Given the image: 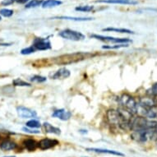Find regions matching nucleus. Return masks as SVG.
<instances>
[{
  "label": "nucleus",
  "instance_id": "obj_23",
  "mask_svg": "<svg viewBox=\"0 0 157 157\" xmlns=\"http://www.w3.org/2000/svg\"><path fill=\"white\" fill-rule=\"evenodd\" d=\"M94 9V6L86 5V6H79L76 8V10L79 11V12H84V13H88L90 12Z\"/></svg>",
  "mask_w": 157,
  "mask_h": 157
},
{
  "label": "nucleus",
  "instance_id": "obj_6",
  "mask_svg": "<svg viewBox=\"0 0 157 157\" xmlns=\"http://www.w3.org/2000/svg\"><path fill=\"white\" fill-rule=\"evenodd\" d=\"M17 112L21 119H31V118H35L36 116V111L31 110L24 106H18L17 108Z\"/></svg>",
  "mask_w": 157,
  "mask_h": 157
},
{
  "label": "nucleus",
  "instance_id": "obj_10",
  "mask_svg": "<svg viewBox=\"0 0 157 157\" xmlns=\"http://www.w3.org/2000/svg\"><path fill=\"white\" fill-rule=\"evenodd\" d=\"M139 105H141L143 108L146 109H153L155 108L157 106V102L155 100L154 98L151 97H146V98H142L139 101Z\"/></svg>",
  "mask_w": 157,
  "mask_h": 157
},
{
  "label": "nucleus",
  "instance_id": "obj_8",
  "mask_svg": "<svg viewBox=\"0 0 157 157\" xmlns=\"http://www.w3.org/2000/svg\"><path fill=\"white\" fill-rule=\"evenodd\" d=\"M52 116L54 117V118H58V119H61L63 121H67L72 117V113H71V112L66 110L64 109H60L54 111Z\"/></svg>",
  "mask_w": 157,
  "mask_h": 157
},
{
  "label": "nucleus",
  "instance_id": "obj_5",
  "mask_svg": "<svg viewBox=\"0 0 157 157\" xmlns=\"http://www.w3.org/2000/svg\"><path fill=\"white\" fill-rule=\"evenodd\" d=\"M32 46L36 49V50H48L51 49V43L48 38H36L34 40Z\"/></svg>",
  "mask_w": 157,
  "mask_h": 157
},
{
  "label": "nucleus",
  "instance_id": "obj_1",
  "mask_svg": "<svg viewBox=\"0 0 157 157\" xmlns=\"http://www.w3.org/2000/svg\"><path fill=\"white\" fill-rule=\"evenodd\" d=\"M119 103L121 105L122 109L128 111L132 115L137 113V103L131 95L124 94L119 99Z\"/></svg>",
  "mask_w": 157,
  "mask_h": 157
},
{
  "label": "nucleus",
  "instance_id": "obj_29",
  "mask_svg": "<svg viewBox=\"0 0 157 157\" xmlns=\"http://www.w3.org/2000/svg\"><path fill=\"white\" fill-rule=\"evenodd\" d=\"M16 0H3V2L1 3V4H3L4 6H7V5H10L12 3H13L15 2Z\"/></svg>",
  "mask_w": 157,
  "mask_h": 157
},
{
  "label": "nucleus",
  "instance_id": "obj_21",
  "mask_svg": "<svg viewBox=\"0 0 157 157\" xmlns=\"http://www.w3.org/2000/svg\"><path fill=\"white\" fill-rule=\"evenodd\" d=\"M13 86H31L30 83L26 82L25 81L21 80V78H17L15 80H13Z\"/></svg>",
  "mask_w": 157,
  "mask_h": 157
},
{
  "label": "nucleus",
  "instance_id": "obj_22",
  "mask_svg": "<svg viewBox=\"0 0 157 157\" xmlns=\"http://www.w3.org/2000/svg\"><path fill=\"white\" fill-rule=\"evenodd\" d=\"M147 94L149 96H157V83H155L150 89L147 90Z\"/></svg>",
  "mask_w": 157,
  "mask_h": 157
},
{
  "label": "nucleus",
  "instance_id": "obj_9",
  "mask_svg": "<svg viewBox=\"0 0 157 157\" xmlns=\"http://www.w3.org/2000/svg\"><path fill=\"white\" fill-rule=\"evenodd\" d=\"M96 3H112V4H124V5H136L138 2L135 0H97Z\"/></svg>",
  "mask_w": 157,
  "mask_h": 157
},
{
  "label": "nucleus",
  "instance_id": "obj_34",
  "mask_svg": "<svg viewBox=\"0 0 157 157\" xmlns=\"http://www.w3.org/2000/svg\"><path fill=\"white\" fill-rule=\"evenodd\" d=\"M0 139H1V136H0Z\"/></svg>",
  "mask_w": 157,
  "mask_h": 157
},
{
  "label": "nucleus",
  "instance_id": "obj_15",
  "mask_svg": "<svg viewBox=\"0 0 157 157\" xmlns=\"http://www.w3.org/2000/svg\"><path fill=\"white\" fill-rule=\"evenodd\" d=\"M62 3V1L59 0H46L43 2L41 6L43 8H51L61 5Z\"/></svg>",
  "mask_w": 157,
  "mask_h": 157
},
{
  "label": "nucleus",
  "instance_id": "obj_17",
  "mask_svg": "<svg viewBox=\"0 0 157 157\" xmlns=\"http://www.w3.org/2000/svg\"><path fill=\"white\" fill-rule=\"evenodd\" d=\"M54 19H63V20H71V21H87L93 20L91 17H54Z\"/></svg>",
  "mask_w": 157,
  "mask_h": 157
},
{
  "label": "nucleus",
  "instance_id": "obj_18",
  "mask_svg": "<svg viewBox=\"0 0 157 157\" xmlns=\"http://www.w3.org/2000/svg\"><path fill=\"white\" fill-rule=\"evenodd\" d=\"M103 31H113V32H118V33L134 34L133 31H130V30H128V29L114 28V27H108V28H105L103 29Z\"/></svg>",
  "mask_w": 157,
  "mask_h": 157
},
{
  "label": "nucleus",
  "instance_id": "obj_13",
  "mask_svg": "<svg viewBox=\"0 0 157 157\" xmlns=\"http://www.w3.org/2000/svg\"><path fill=\"white\" fill-rule=\"evenodd\" d=\"M16 147H17V144L14 142H13V141H11V140H4L0 144V148L3 151L14 150Z\"/></svg>",
  "mask_w": 157,
  "mask_h": 157
},
{
  "label": "nucleus",
  "instance_id": "obj_25",
  "mask_svg": "<svg viewBox=\"0 0 157 157\" xmlns=\"http://www.w3.org/2000/svg\"><path fill=\"white\" fill-rule=\"evenodd\" d=\"M0 14L5 17H10L13 15V11L11 9H7V8H3L0 10Z\"/></svg>",
  "mask_w": 157,
  "mask_h": 157
},
{
  "label": "nucleus",
  "instance_id": "obj_24",
  "mask_svg": "<svg viewBox=\"0 0 157 157\" xmlns=\"http://www.w3.org/2000/svg\"><path fill=\"white\" fill-rule=\"evenodd\" d=\"M31 82H37V83H42L46 81V77H42V76H39V75H36L31 78Z\"/></svg>",
  "mask_w": 157,
  "mask_h": 157
},
{
  "label": "nucleus",
  "instance_id": "obj_31",
  "mask_svg": "<svg viewBox=\"0 0 157 157\" xmlns=\"http://www.w3.org/2000/svg\"><path fill=\"white\" fill-rule=\"evenodd\" d=\"M3 157H15V156H13V155H9V156H3Z\"/></svg>",
  "mask_w": 157,
  "mask_h": 157
},
{
  "label": "nucleus",
  "instance_id": "obj_26",
  "mask_svg": "<svg viewBox=\"0 0 157 157\" xmlns=\"http://www.w3.org/2000/svg\"><path fill=\"white\" fill-rule=\"evenodd\" d=\"M36 51V49L31 45V46L27 47V48H25V49H21V54H23V55H26V54H32V53H35Z\"/></svg>",
  "mask_w": 157,
  "mask_h": 157
},
{
  "label": "nucleus",
  "instance_id": "obj_4",
  "mask_svg": "<svg viewBox=\"0 0 157 157\" xmlns=\"http://www.w3.org/2000/svg\"><path fill=\"white\" fill-rule=\"evenodd\" d=\"M91 38L96 39L101 41H106V42H112V43H116V44H127V43H130L132 41L131 40L128 38H116V37H111V36H101V35H91L90 36Z\"/></svg>",
  "mask_w": 157,
  "mask_h": 157
},
{
  "label": "nucleus",
  "instance_id": "obj_20",
  "mask_svg": "<svg viewBox=\"0 0 157 157\" xmlns=\"http://www.w3.org/2000/svg\"><path fill=\"white\" fill-rule=\"evenodd\" d=\"M26 127H28L30 128H39L41 127L40 123L38 120H36V119H31V120L26 123Z\"/></svg>",
  "mask_w": 157,
  "mask_h": 157
},
{
  "label": "nucleus",
  "instance_id": "obj_27",
  "mask_svg": "<svg viewBox=\"0 0 157 157\" xmlns=\"http://www.w3.org/2000/svg\"><path fill=\"white\" fill-rule=\"evenodd\" d=\"M128 44H118L117 45H104L102 48L106 49H119V48H124V47H128Z\"/></svg>",
  "mask_w": 157,
  "mask_h": 157
},
{
  "label": "nucleus",
  "instance_id": "obj_2",
  "mask_svg": "<svg viewBox=\"0 0 157 157\" xmlns=\"http://www.w3.org/2000/svg\"><path fill=\"white\" fill-rule=\"evenodd\" d=\"M155 129H142L132 132V138L138 142H146L154 137Z\"/></svg>",
  "mask_w": 157,
  "mask_h": 157
},
{
  "label": "nucleus",
  "instance_id": "obj_33",
  "mask_svg": "<svg viewBox=\"0 0 157 157\" xmlns=\"http://www.w3.org/2000/svg\"><path fill=\"white\" fill-rule=\"evenodd\" d=\"M1 20H2V17H0V21H1Z\"/></svg>",
  "mask_w": 157,
  "mask_h": 157
},
{
  "label": "nucleus",
  "instance_id": "obj_7",
  "mask_svg": "<svg viewBox=\"0 0 157 157\" xmlns=\"http://www.w3.org/2000/svg\"><path fill=\"white\" fill-rule=\"evenodd\" d=\"M59 144V142L55 139L44 138L38 142V147L40 150H48L53 148Z\"/></svg>",
  "mask_w": 157,
  "mask_h": 157
},
{
  "label": "nucleus",
  "instance_id": "obj_3",
  "mask_svg": "<svg viewBox=\"0 0 157 157\" xmlns=\"http://www.w3.org/2000/svg\"><path fill=\"white\" fill-rule=\"evenodd\" d=\"M59 35L62 38L68 40H72V41H80L85 39V36L82 33H81L79 31L70 30V29H66V30L61 31Z\"/></svg>",
  "mask_w": 157,
  "mask_h": 157
},
{
  "label": "nucleus",
  "instance_id": "obj_11",
  "mask_svg": "<svg viewBox=\"0 0 157 157\" xmlns=\"http://www.w3.org/2000/svg\"><path fill=\"white\" fill-rule=\"evenodd\" d=\"M86 151L96 152V153H102V154H109L113 155H119V156H124V154H123L121 152L113 151V150L101 149V148H86Z\"/></svg>",
  "mask_w": 157,
  "mask_h": 157
},
{
  "label": "nucleus",
  "instance_id": "obj_32",
  "mask_svg": "<svg viewBox=\"0 0 157 157\" xmlns=\"http://www.w3.org/2000/svg\"><path fill=\"white\" fill-rule=\"evenodd\" d=\"M155 132L157 133V127H156V128H155Z\"/></svg>",
  "mask_w": 157,
  "mask_h": 157
},
{
  "label": "nucleus",
  "instance_id": "obj_12",
  "mask_svg": "<svg viewBox=\"0 0 157 157\" xmlns=\"http://www.w3.org/2000/svg\"><path fill=\"white\" fill-rule=\"evenodd\" d=\"M71 72L68 69H67L66 67H62L59 70H58L54 75H53V79H65L67 77H70Z\"/></svg>",
  "mask_w": 157,
  "mask_h": 157
},
{
  "label": "nucleus",
  "instance_id": "obj_28",
  "mask_svg": "<svg viewBox=\"0 0 157 157\" xmlns=\"http://www.w3.org/2000/svg\"><path fill=\"white\" fill-rule=\"evenodd\" d=\"M22 130L26 132H29V133H39L40 132V131L38 130H32V129H29L27 128H23Z\"/></svg>",
  "mask_w": 157,
  "mask_h": 157
},
{
  "label": "nucleus",
  "instance_id": "obj_19",
  "mask_svg": "<svg viewBox=\"0 0 157 157\" xmlns=\"http://www.w3.org/2000/svg\"><path fill=\"white\" fill-rule=\"evenodd\" d=\"M43 2H44L43 0H31L29 3H26V8H32L39 7V6L42 5Z\"/></svg>",
  "mask_w": 157,
  "mask_h": 157
},
{
  "label": "nucleus",
  "instance_id": "obj_16",
  "mask_svg": "<svg viewBox=\"0 0 157 157\" xmlns=\"http://www.w3.org/2000/svg\"><path fill=\"white\" fill-rule=\"evenodd\" d=\"M44 128L46 132L48 133H53V134H56V135H59L61 133V132H60V129L56 128V127L53 126L49 123H44Z\"/></svg>",
  "mask_w": 157,
  "mask_h": 157
},
{
  "label": "nucleus",
  "instance_id": "obj_30",
  "mask_svg": "<svg viewBox=\"0 0 157 157\" xmlns=\"http://www.w3.org/2000/svg\"><path fill=\"white\" fill-rule=\"evenodd\" d=\"M30 0H16V2L18 3H26L29 2Z\"/></svg>",
  "mask_w": 157,
  "mask_h": 157
},
{
  "label": "nucleus",
  "instance_id": "obj_14",
  "mask_svg": "<svg viewBox=\"0 0 157 157\" xmlns=\"http://www.w3.org/2000/svg\"><path fill=\"white\" fill-rule=\"evenodd\" d=\"M23 144L26 149L30 151H35L38 147V143L35 140L31 139V138H28V139L25 140L23 142Z\"/></svg>",
  "mask_w": 157,
  "mask_h": 157
}]
</instances>
